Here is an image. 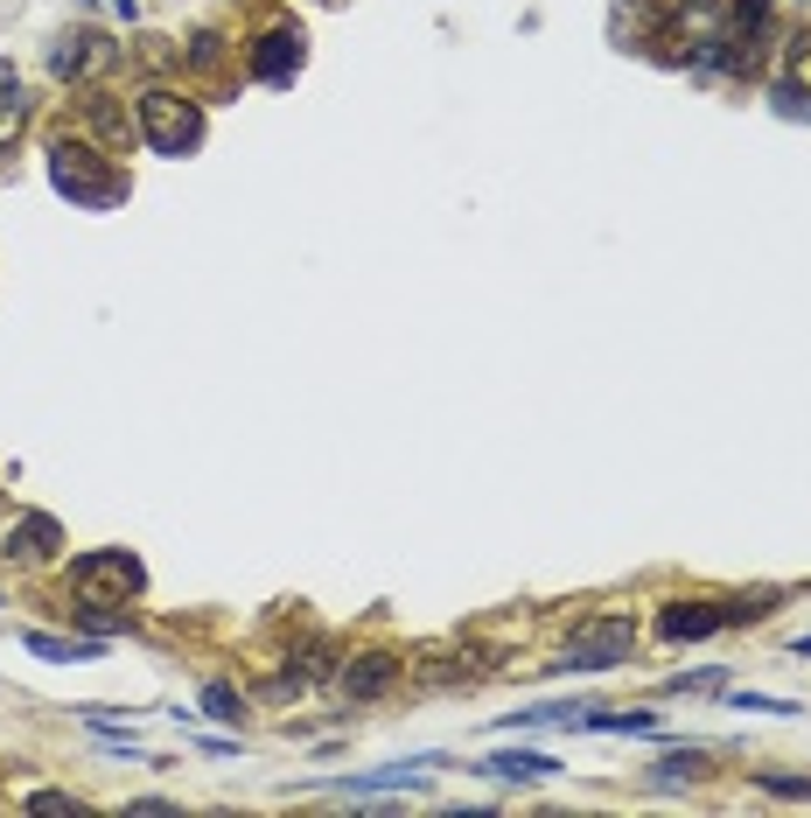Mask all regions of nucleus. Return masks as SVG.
I'll list each match as a JSON object with an SVG mask.
<instances>
[{
    "instance_id": "dca6fc26",
    "label": "nucleus",
    "mask_w": 811,
    "mask_h": 818,
    "mask_svg": "<svg viewBox=\"0 0 811 818\" xmlns=\"http://www.w3.org/2000/svg\"><path fill=\"white\" fill-rule=\"evenodd\" d=\"M29 811H78V797H64V791H35V797H29Z\"/></svg>"
},
{
    "instance_id": "f03ea898",
    "label": "nucleus",
    "mask_w": 811,
    "mask_h": 818,
    "mask_svg": "<svg viewBox=\"0 0 811 818\" xmlns=\"http://www.w3.org/2000/svg\"><path fill=\"white\" fill-rule=\"evenodd\" d=\"M630 643H637V623H622V616H609V623H588V630H574V643H567V672H601V664H616V658H630Z\"/></svg>"
},
{
    "instance_id": "9d476101",
    "label": "nucleus",
    "mask_w": 811,
    "mask_h": 818,
    "mask_svg": "<svg viewBox=\"0 0 811 818\" xmlns=\"http://www.w3.org/2000/svg\"><path fill=\"white\" fill-rule=\"evenodd\" d=\"M22 643H29L35 658H56V664H85V658H99V643H78V637L64 643V637H43V630H29Z\"/></svg>"
},
{
    "instance_id": "2eb2a0df",
    "label": "nucleus",
    "mask_w": 811,
    "mask_h": 818,
    "mask_svg": "<svg viewBox=\"0 0 811 818\" xmlns=\"http://www.w3.org/2000/svg\"><path fill=\"white\" fill-rule=\"evenodd\" d=\"M203 707H211V720H238V693L232 686H211V693H203Z\"/></svg>"
},
{
    "instance_id": "ddd939ff",
    "label": "nucleus",
    "mask_w": 811,
    "mask_h": 818,
    "mask_svg": "<svg viewBox=\"0 0 811 818\" xmlns=\"http://www.w3.org/2000/svg\"><path fill=\"white\" fill-rule=\"evenodd\" d=\"M433 763V755H420V763H392V770H371V776H350L343 791H392V784H420V770Z\"/></svg>"
},
{
    "instance_id": "f257e3e1",
    "label": "nucleus",
    "mask_w": 811,
    "mask_h": 818,
    "mask_svg": "<svg viewBox=\"0 0 811 818\" xmlns=\"http://www.w3.org/2000/svg\"><path fill=\"white\" fill-rule=\"evenodd\" d=\"M140 126H147V141H155V155H190L203 141V112L190 99H176V91H147Z\"/></svg>"
},
{
    "instance_id": "6e6552de",
    "label": "nucleus",
    "mask_w": 811,
    "mask_h": 818,
    "mask_svg": "<svg viewBox=\"0 0 811 818\" xmlns=\"http://www.w3.org/2000/svg\"><path fill=\"white\" fill-rule=\"evenodd\" d=\"M483 770L489 776H511V784H539V776H553L560 763H553V755H532V749H511V755H489Z\"/></svg>"
},
{
    "instance_id": "20e7f679",
    "label": "nucleus",
    "mask_w": 811,
    "mask_h": 818,
    "mask_svg": "<svg viewBox=\"0 0 811 818\" xmlns=\"http://www.w3.org/2000/svg\"><path fill=\"white\" fill-rule=\"evenodd\" d=\"M70 581H78V587H120V595H140V560H126V553H85V560H70Z\"/></svg>"
},
{
    "instance_id": "1a4fd4ad",
    "label": "nucleus",
    "mask_w": 811,
    "mask_h": 818,
    "mask_svg": "<svg viewBox=\"0 0 811 818\" xmlns=\"http://www.w3.org/2000/svg\"><path fill=\"white\" fill-rule=\"evenodd\" d=\"M721 608H700V602H686V608H665V623H657V630H665V637H713V630H721Z\"/></svg>"
},
{
    "instance_id": "4468645a",
    "label": "nucleus",
    "mask_w": 811,
    "mask_h": 818,
    "mask_svg": "<svg viewBox=\"0 0 811 818\" xmlns=\"http://www.w3.org/2000/svg\"><path fill=\"white\" fill-rule=\"evenodd\" d=\"M734 707H748V714H798V699H763V693H734Z\"/></svg>"
},
{
    "instance_id": "f8f14e48",
    "label": "nucleus",
    "mask_w": 811,
    "mask_h": 818,
    "mask_svg": "<svg viewBox=\"0 0 811 818\" xmlns=\"http://www.w3.org/2000/svg\"><path fill=\"white\" fill-rule=\"evenodd\" d=\"M14 126H22V78H14V64H0V147L14 141Z\"/></svg>"
},
{
    "instance_id": "9b49d317",
    "label": "nucleus",
    "mask_w": 811,
    "mask_h": 818,
    "mask_svg": "<svg viewBox=\"0 0 811 818\" xmlns=\"http://www.w3.org/2000/svg\"><path fill=\"white\" fill-rule=\"evenodd\" d=\"M49 546H56V518H22V525H14L8 531V553H49Z\"/></svg>"
},
{
    "instance_id": "0eeeda50",
    "label": "nucleus",
    "mask_w": 811,
    "mask_h": 818,
    "mask_svg": "<svg viewBox=\"0 0 811 818\" xmlns=\"http://www.w3.org/2000/svg\"><path fill=\"white\" fill-rule=\"evenodd\" d=\"M392 672H399V658H392V651H364V658L343 664V693L350 699H379L392 686Z\"/></svg>"
},
{
    "instance_id": "f3484780",
    "label": "nucleus",
    "mask_w": 811,
    "mask_h": 818,
    "mask_svg": "<svg viewBox=\"0 0 811 818\" xmlns=\"http://www.w3.org/2000/svg\"><path fill=\"white\" fill-rule=\"evenodd\" d=\"M763 791H784V797H811L804 776H763Z\"/></svg>"
},
{
    "instance_id": "39448f33",
    "label": "nucleus",
    "mask_w": 811,
    "mask_h": 818,
    "mask_svg": "<svg viewBox=\"0 0 811 818\" xmlns=\"http://www.w3.org/2000/svg\"><path fill=\"white\" fill-rule=\"evenodd\" d=\"M252 70H259L267 85H288L294 70H301V29H267V35H259Z\"/></svg>"
},
{
    "instance_id": "423d86ee",
    "label": "nucleus",
    "mask_w": 811,
    "mask_h": 818,
    "mask_svg": "<svg viewBox=\"0 0 811 818\" xmlns=\"http://www.w3.org/2000/svg\"><path fill=\"white\" fill-rule=\"evenodd\" d=\"M56 78H91V70H105L112 64V43L105 35H91V29H78V35H64V43H56Z\"/></svg>"
},
{
    "instance_id": "7ed1b4c3",
    "label": "nucleus",
    "mask_w": 811,
    "mask_h": 818,
    "mask_svg": "<svg viewBox=\"0 0 811 818\" xmlns=\"http://www.w3.org/2000/svg\"><path fill=\"white\" fill-rule=\"evenodd\" d=\"M49 176H56L64 197H78V203H112V189H120L105 168H91V147H70V141L49 147Z\"/></svg>"
}]
</instances>
